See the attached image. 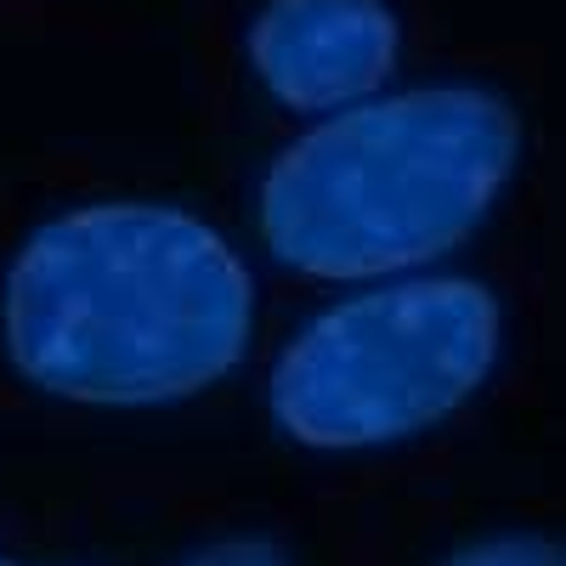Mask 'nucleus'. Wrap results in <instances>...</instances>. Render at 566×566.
Masks as SVG:
<instances>
[{"mask_svg":"<svg viewBox=\"0 0 566 566\" xmlns=\"http://www.w3.org/2000/svg\"><path fill=\"white\" fill-rule=\"evenodd\" d=\"M7 352L29 386L148 408L210 391L250 352L255 283L232 244L170 205H85L7 272Z\"/></svg>","mask_w":566,"mask_h":566,"instance_id":"f257e3e1","label":"nucleus"},{"mask_svg":"<svg viewBox=\"0 0 566 566\" xmlns=\"http://www.w3.org/2000/svg\"><path fill=\"white\" fill-rule=\"evenodd\" d=\"M522 119L476 85L363 103L290 142L261 187V239L328 283L386 277L448 255L493 210Z\"/></svg>","mask_w":566,"mask_h":566,"instance_id":"f03ea898","label":"nucleus"},{"mask_svg":"<svg viewBox=\"0 0 566 566\" xmlns=\"http://www.w3.org/2000/svg\"><path fill=\"white\" fill-rule=\"evenodd\" d=\"M499 301L470 277H424L323 312L272 368V419L306 448L402 442L476 397L499 363Z\"/></svg>","mask_w":566,"mask_h":566,"instance_id":"7ed1b4c3","label":"nucleus"},{"mask_svg":"<svg viewBox=\"0 0 566 566\" xmlns=\"http://www.w3.org/2000/svg\"><path fill=\"white\" fill-rule=\"evenodd\" d=\"M402 29L386 0H266L250 29L261 85L295 114L374 97L397 69Z\"/></svg>","mask_w":566,"mask_h":566,"instance_id":"20e7f679","label":"nucleus"},{"mask_svg":"<svg viewBox=\"0 0 566 566\" xmlns=\"http://www.w3.org/2000/svg\"><path fill=\"white\" fill-rule=\"evenodd\" d=\"M442 566H560V544L544 533H499V538L453 549Z\"/></svg>","mask_w":566,"mask_h":566,"instance_id":"39448f33","label":"nucleus"},{"mask_svg":"<svg viewBox=\"0 0 566 566\" xmlns=\"http://www.w3.org/2000/svg\"><path fill=\"white\" fill-rule=\"evenodd\" d=\"M176 566H290V555H283V544L272 538H221L199 555H187Z\"/></svg>","mask_w":566,"mask_h":566,"instance_id":"423d86ee","label":"nucleus"},{"mask_svg":"<svg viewBox=\"0 0 566 566\" xmlns=\"http://www.w3.org/2000/svg\"><path fill=\"white\" fill-rule=\"evenodd\" d=\"M0 566H7V560H0Z\"/></svg>","mask_w":566,"mask_h":566,"instance_id":"0eeeda50","label":"nucleus"}]
</instances>
